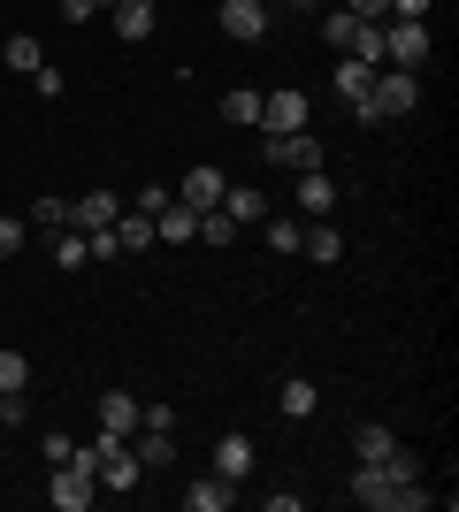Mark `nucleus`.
<instances>
[{
    "instance_id": "1",
    "label": "nucleus",
    "mask_w": 459,
    "mask_h": 512,
    "mask_svg": "<svg viewBox=\"0 0 459 512\" xmlns=\"http://www.w3.org/2000/svg\"><path fill=\"white\" fill-rule=\"evenodd\" d=\"M345 497H352L360 512H421V505H429V490H421V482H391L383 467H352Z\"/></svg>"
},
{
    "instance_id": "2",
    "label": "nucleus",
    "mask_w": 459,
    "mask_h": 512,
    "mask_svg": "<svg viewBox=\"0 0 459 512\" xmlns=\"http://www.w3.org/2000/svg\"><path fill=\"white\" fill-rule=\"evenodd\" d=\"M92 497H100V467H92V451L77 444V459L54 467V482H46V505H54V512H85Z\"/></svg>"
},
{
    "instance_id": "3",
    "label": "nucleus",
    "mask_w": 459,
    "mask_h": 512,
    "mask_svg": "<svg viewBox=\"0 0 459 512\" xmlns=\"http://www.w3.org/2000/svg\"><path fill=\"white\" fill-rule=\"evenodd\" d=\"M429 54H437L429 23H383V69H406V77H421V69H429Z\"/></svg>"
},
{
    "instance_id": "4",
    "label": "nucleus",
    "mask_w": 459,
    "mask_h": 512,
    "mask_svg": "<svg viewBox=\"0 0 459 512\" xmlns=\"http://www.w3.org/2000/svg\"><path fill=\"white\" fill-rule=\"evenodd\" d=\"M314 123V100L306 92H261V138H291V130H306Z\"/></svg>"
},
{
    "instance_id": "5",
    "label": "nucleus",
    "mask_w": 459,
    "mask_h": 512,
    "mask_svg": "<svg viewBox=\"0 0 459 512\" xmlns=\"http://www.w3.org/2000/svg\"><path fill=\"white\" fill-rule=\"evenodd\" d=\"M215 23H222V39L261 46V39H268V23H276V8H268V0H222V8H215Z\"/></svg>"
},
{
    "instance_id": "6",
    "label": "nucleus",
    "mask_w": 459,
    "mask_h": 512,
    "mask_svg": "<svg viewBox=\"0 0 459 512\" xmlns=\"http://www.w3.org/2000/svg\"><path fill=\"white\" fill-rule=\"evenodd\" d=\"M261 153H268V169H322V138L314 130H291V138H261Z\"/></svg>"
},
{
    "instance_id": "7",
    "label": "nucleus",
    "mask_w": 459,
    "mask_h": 512,
    "mask_svg": "<svg viewBox=\"0 0 459 512\" xmlns=\"http://www.w3.org/2000/svg\"><path fill=\"white\" fill-rule=\"evenodd\" d=\"M222 192H230V176L215 169V161H199L184 184H176V207H192V214H207V207H222Z\"/></svg>"
},
{
    "instance_id": "8",
    "label": "nucleus",
    "mask_w": 459,
    "mask_h": 512,
    "mask_svg": "<svg viewBox=\"0 0 459 512\" xmlns=\"http://www.w3.org/2000/svg\"><path fill=\"white\" fill-rule=\"evenodd\" d=\"M299 222H329L337 214V184H329V169H299Z\"/></svg>"
},
{
    "instance_id": "9",
    "label": "nucleus",
    "mask_w": 459,
    "mask_h": 512,
    "mask_svg": "<svg viewBox=\"0 0 459 512\" xmlns=\"http://www.w3.org/2000/svg\"><path fill=\"white\" fill-rule=\"evenodd\" d=\"M108 23H115V39L146 46V39H153V23H161V8H153V0H115V8H108Z\"/></svg>"
},
{
    "instance_id": "10",
    "label": "nucleus",
    "mask_w": 459,
    "mask_h": 512,
    "mask_svg": "<svg viewBox=\"0 0 459 512\" xmlns=\"http://www.w3.org/2000/svg\"><path fill=\"white\" fill-rule=\"evenodd\" d=\"M253 467H261L253 436H222V444H215V474H222V482H253Z\"/></svg>"
},
{
    "instance_id": "11",
    "label": "nucleus",
    "mask_w": 459,
    "mask_h": 512,
    "mask_svg": "<svg viewBox=\"0 0 459 512\" xmlns=\"http://www.w3.org/2000/svg\"><path fill=\"white\" fill-rule=\"evenodd\" d=\"M368 85H375V62H352V54H345V62L329 69V92H337L345 107H360V100H368Z\"/></svg>"
},
{
    "instance_id": "12",
    "label": "nucleus",
    "mask_w": 459,
    "mask_h": 512,
    "mask_svg": "<svg viewBox=\"0 0 459 512\" xmlns=\"http://www.w3.org/2000/svg\"><path fill=\"white\" fill-rule=\"evenodd\" d=\"M69 214H77V230H115V214H123V199L115 192H85V199H69Z\"/></svg>"
},
{
    "instance_id": "13",
    "label": "nucleus",
    "mask_w": 459,
    "mask_h": 512,
    "mask_svg": "<svg viewBox=\"0 0 459 512\" xmlns=\"http://www.w3.org/2000/svg\"><path fill=\"white\" fill-rule=\"evenodd\" d=\"M131 428H138V398L131 390H108V398H100V436H123V444H131Z\"/></svg>"
},
{
    "instance_id": "14",
    "label": "nucleus",
    "mask_w": 459,
    "mask_h": 512,
    "mask_svg": "<svg viewBox=\"0 0 459 512\" xmlns=\"http://www.w3.org/2000/svg\"><path fill=\"white\" fill-rule=\"evenodd\" d=\"M230 505H238V482H222V474H207V482L184 490V512H230Z\"/></svg>"
},
{
    "instance_id": "15",
    "label": "nucleus",
    "mask_w": 459,
    "mask_h": 512,
    "mask_svg": "<svg viewBox=\"0 0 459 512\" xmlns=\"http://www.w3.org/2000/svg\"><path fill=\"white\" fill-rule=\"evenodd\" d=\"M352 451H360V467H383V459L398 451V436L383 421H360V428H352Z\"/></svg>"
},
{
    "instance_id": "16",
    "label": "nucleus",
    "mask_w": 459,
    "mask_h": 512,
    "mask_svg": "<svg viewBox=\"0 0 459 512\" xmlns=\"http://www.w3.org/2000/svg\"><path fill=\"white\" fill-rule=\"evenodd\" d=\"M192 230H199V214H192V207H176V199L153 214V245H192Z\"/></svg>"
},
{
    "instance_id": "17",
    "label": "nucleus",
    "mask_w": 459,
    "mask_h": 512,
    "mask_svg": "<svg viewBox=\"0 0 459 512\" xmlns=\"http://www.w3.org/2000/svg\"><path fill=\"white\" fill-rule=\"evenodd\" d=\"M299 253H306V260H322V268H337V260H345V237H337V222H306Z\"/></svg>"
},
{
    "instance_id": "18",
    "label": "nucleus",
    "mask_w": 459,
    "mask_h": 512,
    "mask_svg": "<svg viewBox=\"0 0 459 512\" xmlns=\"http://www.w3.org/2000/svg\"><path fill=\"white\" fill-rule=\"evenodd\" d=\"M131 451H138V467H169L176 459V428H131Z\"/></svg>"
},
{
    "instance_id": "19",
    "label": "nucleus",
    "mask_w": 459,
    "mask_h": 512,
    "mask_svg": "<svg viewBox=\"0 0 459 512\" xmlns=\"http://www.w3.org/2000/svg\"><path fill=\"white\" fill-rule=\"evenodd\" d=\"M115 253H146V245H153V214H138V207H123V214H115Z\"/></svg>"
},
{
    "instance_id": "20",
    "label": "nucleus",
    "mask_w": 459,
    "mask_h": 512,
    "mask_svg": "<svg viewBox=\"0 0 459 512\" xmlns=\"http://www.w3.org/2000/svg\"><path fill=\"white\" fill-rule=\"evenodd\" d=\"M222 214H230V222L245 230V222H268V199L253 192V184H230V192H222Z\"/></svg>"
},
{
    "instance_id": "21",
    "label": "nucleus",
    "mask_w": 459,
    "mask_h": 512,
    "mask_svg": "<svg viewBox=\"0 0 459 512\" xmlns=\"http://www.w3.org/2000/svg\"><path fill=\"white\" fill-rule=\"evenodd\" d=\"M222 123H238V130H261V92H253V85L222 92Z\"/></svg>"
},
{
    "instance_id": "22",
    "label": "nucleus",
    "mask_w": 459,
    "mask_h": 512,
    "mask_svg": "<svg viewBox=\"0 0 459 512\" xmlns=\"http://www.w3.org/2000/svg\"><path fill=\"white\" fill-rule=\"evenodd\" d=\"M299 237H306L299 214H268V222H261V245H268V253H299Z\"/></svg>"
},
{
    "instance_id": "23",
    "label": "nucleus",
    "mask_w": 459,
    "mask_h": 512,
    "mask_svg": "<svg viewBox=\"0 0 459 512\" xmlns=\"http://www.w3.org/2000/svg\"><path fill=\"white\" fill-rule=\"evenodd\" d=\"M85 260H92L85 230H54V268H62V276H77V268H85Z\"/></svg>"
},
{
    "instance_id": "24",
    "label": "nucleus",
    "mask_w": 459,
    "mask_h": 512,
    "mask_svg": "<svg viewBox=\"0 0 459 512\" xmlns=\"http://www.w3.org/2000/svg\"><path fill=\"white\" fill-rule=\"evenodd\" d=\"M276 406H284V413H291V421H306V413L322 406V390L306 383V375H291V383H284V390H276Z\"/></svg>"
},
{
    "instance_id": "25",
    "label": "nucleus",
    "mask_w": 459,
    "mask_h": 512,
    "mask_svg": "<svg viewBox=\"0 0 459 512\" xmlns=\"http://www.w3.org/2000/svg\"><path fill=\"white\" fill-rule=\"evenodd\" d=\"M31 230H77V214H69V199H39V207H31Z\"/></svg>"
},
{
    "instance_id": "26",
    "label": "nucleus",
    "mask_w": 459,
    "mask_h": 512,
    "mask_svg": "<svg viewBox=\"0 0 459 512\" xmlns=\"http://www.w3.org/2000/svg\"><path fill=\"white\" fill-rule=\"evenodd\" d=\"M352 31H360V16H352V8H329V16H322V39L337 46V54H352Z\"/></svg>"
},
{
    "instance_id": "27",
    "label": "nucleus",
    "mask_w": 459,
    "mask_h": 512,
    "mask_svg": "<svg viewBox=\"0 0 459 512\" xmlns=\"http://www.w3.org/2000/svg\"><path fill=\"white\" fill-rule=\"evenodd\" d=\"M199 245H230V237H238V222H230V214H222V207H207V214H199Z\"/></svg>"
},
{
    "instance_id": "28",
    "label": "nucleus",
    "mask_w": 459,
    "mask_h": 512,
    "mask_svg": "<svg viewBox=\"0 0 459 512\" xmlns=\"http://www.w3.org/2000/svg\"><path fill=\"white\" fill-rule=\"evenodd\" d=\"M352 62H375V69H383V23H360V31H352Z\"/></svg>"
},
{
    "instance_id": "29",
    "label": "nucleus",
    "mask_w": 459,
    "mask_h": 512,
    "mask_svg": "<svg viewBox=\"0 0 459 512\" xmlns=\"http://www.w3.org/2000/svg\"><path fill=\"white\" fill-rule=\"evenodd\" d=\"M39 62H46V54H39V39H31V31H16V39H8V69H23V77H31Z\"/></svg>"
},
{
    "instance_id": "30",
    "label": "nucleus",
    "mask_w": 459,
    "mask_h": 512,
    "mask_svg": "<svg viewBox=\"0 0 459 512\" xmlns=\"http://www.w3.org/2000/svg\"><path fill=\"white\" fill-rule=\"evenodd\" d=\"M23 245H31V222H8V214H0V260H16Z\"/></svg>"
},
{
    "instance_id": "31",
    "label": "nucleus",
    "mask_w": 459,
    "mask_h": 512,
    "mask_svg": "<svg viewBox=\"0 0 459 512\" xmlns=\"http://www.w3.org/2000/svg\"><path fill=\"white\" fill-rule=\"evenodd\" d=\"M108 8H115V0H62V23H69V31H77V23L108 16Z\"/></svg>"
},
{
    "instance_id": "32",
    "label": "nucleus",
    "mask_w": 459,
    "mask_h": 512,
    "mask_svg": "<svg viewBox=\"0 0 459 512\" xmlns=\"http://www.w3.org/2000/svg\"><path fill=\"white\" fill-rule=\"evenodd\" d=\"M31 383V360H23V352H0V390H23Z\"/></svg>"
},
{
    "instance_id": "33",
    "label": "nucleus",
    "mask_w": 459,
    "mask_h": 512,
    "mask_svg": "<svg viewBox=\"0 0 459 512\" xmlns=\"http://www.w3.org/2000/svg\"><path fill=\"white\" fill-rule=\"evenodd\" d=\"M429 8H437V0H391L383 23H429Z\"/></svg>"
},
{
    "instance_id": "34",
    "label": "nucleus",
    "mask_w": 459,
    "mask_h": 512,
    "mask_svg": "<svg viewBox=\"0 0 459 512\" xmlns=\"http://www.w3.org/2000/svg\"><path fill=\"white\" fill-rule=\"evenodd\" d=\"M31 406H23V390H0V428H23Z\"/></svg>"
},
{
    "instance_id": "35",
    "label": "nucleus",
    "mask_w": 459,
    "mask_h": 512,
    "mask_svg": "<svg viewBox=\"0 0 459 512\" xmlns=\"http://www.w3.org/2000/svg\"><path fill=\"white\" fill-rule=\"evenodd\" d=\"M176 199V184H138V214H161Z\"/></svg>"
},
{
    "instance_id": "36",
    "label": "nucleus",
    "mask_w": 459,
    "mask_h": 512,
    "mask_svg": "<svg viewBox=\"0 0 459 512\" xmlns=\"http://www.w3.org/2000/svg\"><path fill=\"white\" fill-rule=\"evenodd\" d=\"M69 459H77V436H62V428H54V436H46V467H69Z\"/></svg>"
},
{
    "instance_id": "37",
    "label": "nucleus",
    "mask_w": 459,
    "mask_h": 512,
    "mask_svg": "<svg viewBox=\"0 0 459 512\" xmlns=\"http://www.w3.org/2000/svg\"><path fill=\"white\" fill-rule=\"evenodd\" d=\"M31 85H39V100H62V69L39 62V69H31Z\"/></svg>"
},
{
    "instance_id": "38",
    "label": "nucleus",
    "mask_w": 459,
    "mask_h": 512,
    "mask_svg": "<svg viewBox=\"0 0 459 512\" xmlns=\"http://www.w3.org/2000/svg\"><path fill=\"white\" fill-rule=\"evenodd\" d=\"M337 8H352L360 23H383V8H391V0H337Z\"/></svg>"
},
{
    "instance_id": "39",
    "label": "nucleus",
    "mask_w": 459,
    "mask_h": 512,
    "mask_svg": "<svg viewBox=\"0 0 459 512\" xmlns=\"http://www.w3.org/2000/svg\"><path fill=\"white\" fill-rule=\"evenodd\" d=\"M284 8H299V16H322V0H284Z\"/></svg>"
}]
</instances>
